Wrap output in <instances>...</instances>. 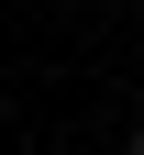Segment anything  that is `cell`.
I'll return each mask as SVG.
<instances>
[{
    "label": "cell",
    "mask_w": 144,
    "mask_h": 155,
    "mask_svg": "<svg viewBox=\"0 0 144 155\" xmlns=\"http://www.w3.org/2000/svg\"><path fill=\"white\" fill-rule=\"evenodd\" d=\"M122 155H144V133H133V144H122Z\"/></svg>",
    "instance_id": "1"
}]
</instances>
